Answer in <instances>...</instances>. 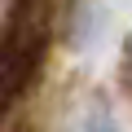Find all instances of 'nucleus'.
Instances as JSON below:
<instances>
[{
  "label": "nucleus",
  "instance_id": "obj_1",
  "mask_svg": "<svg viewBox=\"0 0 132 132\" xmlns=\"http://www.w3.org/2000/svg\"><path fill=\"white\" fill-rule=\"evenodd\" d=\"M44 0H18L9 31L0 40V114H5L35 79L40 62H44Z\"/></svg>",
  "mask_w": 132,
  "mask_h": 132
},
{
  "label": "nucleus",
  "instance_id": "obj_2",
  "mask_svg": "<svg viewBox=\"0 0 132 132\" xmlns=\"http://www.w3.org/2000/svg\"><path fill=\"white\" fill-rule=\"evenodd\" d=\"M88 132H114V123H110V119H106V114H97V119H93V128H88Z\"/></svg>",
  "mask_w": 132,
  "mask_h": 132
}]
</instances>
